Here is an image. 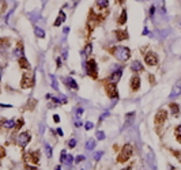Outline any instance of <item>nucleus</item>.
Wrapping results in <instances>:
<instances>
[{
  "label": "nucleus",
  "instance_id": "nucleus-9",
  "mask_svg": "<svg viewBox=\"0 0 181 170\" xmlns=\"http://www.w3.org/2000/svg\"><path fill=\"white\" fill-rule=\"evenodd\" d=\"M144 61L147 66L155 67L157 64H158V56H157L154 52H147V53L144 55Z\"/></svg>",
  "mask_w": 181,
  "mask_h": 170
},
{
  "label": "nucleus",
  "instance_id": "nucleus-3",
  "mask_svg": "<svg viewBox=\"0 0 181 170\" xmlns=\"http://www.w3.org/2000/svg\"><path fill=\"white\" fill-rule=\"evenodd\" d=\"M86 72L91 79L98 78V67H97V63H95L94 58H90L86 63Z\"/></svg>",
  "mask_w": 181,
  "mask_h": 170
},
{
  "label": "nucleus",
  "instance_id": "nucleus-25",
  "mask_svg": "<svg viewBox=\"0 0 181 170\" xmlns=\"http://www.w3.org/2000/svg\"><path fill=\"white\" fill-rule=\"evenodd\" d=\"M125 22H127V10H122L121 11V14H120V16H119V19H117V23L119 25H125Z\"/></svg>",
  "mask_w": 181,
  "mask_h": 170
},
{
  "label": "nucleus",
  "instance_id": "nucleus-38",
  "mask_svg": "<svg viewBox=\"0 0 181 170\" xmlns=\"http://www.w3.org/2000/svg\"><path fill=\"white\" fill-rule=\"evenodd\" d=\"M5 157V150L3 146H0V158H4Z\"/></svg>",
  "mask_w": 181,
  "mask_h": 170
},
{
  "label": "nucleus",
  "instance_id": "nucleus-5",
  "mask_svg": "<svg viewBox=\"0 0 181 170\" xmlns=\"http://www.w3.org/2000/svg\"><path fill=\"white\" fill-rule=\"evenodd\" d=\"M23 161L26 163H33V165H38L40 162V151H29L23 154Z\"/></svg>",
  "mask_w": 181,
  "mask_h": 170
},
{
  "label": "nucleus",
  "instance_id": "nucleus-39",
  "mask_svg": "<svg viewBox=\"0 0 181 170\" xmlns=\"http://www.w3.org/2000/svg\"><path fill=\"white\" fill-rule=\"evenodd\" d=\"M155 15V5H151L150 7V16H154Z\"/></svg>",
  "mask_w": 181,
  "mask_h": 170
},
{
  "label": "nucleus",
  "instance_id": "nucleus-4",
  "mask_svg": "<svg viewBox=\"0 0 181 170\" xmlns=\"http://www.w3.org/2000/svg\"><path fill=\"white\" fill-rule=\"evenodd\" d=\"M34 86V74L33 72H25L20 79V87L22 89H30Z\"/></svg>",
  "mask_w": 181,
  "mask_h": 170
},
{
  "label": "nucleus",
  "instance_id": "nucleus-21",
  "mask_svg": "<svg viewBox=\"0 0 181 170\" xmlns=\"http://www.w3.org/2000/svg\"><path fill=\"white\" fill-rule=\"evenodd\" d=\"M23 53H25V51H23V44L18 42V46H16L15 51H14V55L18 58H20V57H23Z\"/></svg>",
  "mask_w": 181,
  "mask_h": 170
},
{
  "label": "nucleus",
  "instance_id": "nucleus-16",
  "mask_svg": "<svg viewBox=\"0 0 181 170\" xmlns=\"http://www.w3.org/2000/svg\"><path fill=\"white\" fill-rule=\"evenodd\" d=\"M115 36H116V38H117V41H125V40H128L127 30H116L115 31Z\"/></svg>",
  "mask_w": 181,
  "mask_h": 170
},
{
  "label": "nucleus",
  "instance_id": "nucleus-28",
  "mask_svg": "<svg viewBox=\"0 0 181 170\" xmlns=\"http://www.w3.org/2000/svg\"><path fill=\"white\" fill-rule=\"evenodd\" d=\"M34 33H36V37H38V38H45V31H44V29L36 27V29H34Z\"/></svg>",
  "mask_w": 181,
  "mask_h": 170
},
{
  "label": "nucleus",
  "instance_id": "nucleus-37",
  "mask_svg": "<svg viewBox=\"0 0 181 170\" xmlns=\"http://www.w3.org/2000/svg\"><path fill=\"white\" fill-rule=\"evenodd\" d=\"M101 157H102V151H98L97 154H94V159H95V161H100Z\"/></svg>",
  "mask_w": 181,
  "mask_h": 170
},
{
  "label": "nucleus",
  "instance_id": "nucleus-29",
  "mask_svg": "<svg viewBox=\"0 0 181 170\" xmlns=\"http://www.w3.org/2000/svg\"><path fill=\"white\" fill-rule=\"evenodd\" d=\"M95 140L94 139H89L87 140V143H86V150H93V148L95 147Z\"/></svg>",
  "mask_w": 181,
  "mask_h": 170
},
{
  "label": "nucleus",
  "instance_id": "nucleus-49",
  "mask_svg": "<svg viewBox=\"0 0 181 170\" xmlns=\"http://www.w3.org/2000/svg\"><path fill=\"white\" fill-rule=\"evenodd\" d=\"M147 34H148V30L147 29H144V30H143V36H147Z\"/></svg>",
  "mask_w": 181,
  "mask_h": 170
},
{
  "label": "nucleus",
  "instance_id": "nucleus-19",
  "mask_svg": "<svg viewBox=\"0 0 181 170\" xmlns=\"http://www.w3.org/2000/svg\"><path fill=\"white\" fill-rule=\"evenodd\" d=\"M169 108H170V110H172V114H173V117H179L180 116V105H177V104H170L169 105Z\"/></svg>",
  "mask_w": 181,
  "mask_h": 170
},
{
  "label": "nucleus",
  "instance_id": "nucleus-52",
  "mask_svg": "<svg viewBox=\"0 0 181 170\" xmlns=\"http://www.w3.org/2000/svg\"><path fill=\"white\" fill-rule=\"evenodd\" d=\"M55 170H61V169H60V166H56V168H55Z\"/></svg>",
  "mask_w": 181,
  "mask_h": 170
},
{
  "label": "nucleus",
  "instance_id": "nucleus-36",
  "mask_svg": "<svg viewBox=\"0 0 181 170\" xmlns=\"http://www.w3.org/2000/svg\"><path fill=\"white\" fill-rule=\"evenodd\" d=\"M75 146H76V140H75V139H71V140L68 142V147H69V148H74Z\"/></svg>",
  "mask_w": 181,
  "mask_h": 170
},
{
  "label": "nucleus",
  "instance_id": "nucleus-13",
  "mask_svg": "<svg viewBox=\"0 0 181 170\" xmlns=\"http://www.w3.org/2000/svg\"><path fill=\"white\" fill-rule=\"evenodd\" d=\"M60 162L61 163H66V165H71L72 162H74V158H72V155H67L66 151H61V155H60Z\"/></svg>",
  "mask_w": 181,
  "mask_h": 170
},
{
  "label": "nucleus",
  "instance_id": "nucleus-17",
  "mask_svg": "<svg viewBox=\"0 0 181 170\" xmlns=\"http://www.w3.org/2000/svg\"><path fill=\"white\" fill-rule=\"evenodd\" d=\"M131 69H132L133 72H142L143 71V64L139 60L132 61V63H131Z\"/></svg>",
  "mask_w": 181,
  "mask_h": 170
},
{
  "label": "nucleus",
  "instance_id": "nucleus-11",
  "mask_svg": "<svg viewBox=\"0 0 181 170\" xmlns=\"http://www.w3.org/2000/svg\"><path fill=\"white\" fill-rule=\"evenodd\" d=\"M140 83H142L140 78H139L138 75H133L130 80V84H131V87H132V91H138V90L140 89Z\"/></svg>",
  "mask_w": 181,
  "mask_h": 170
},
{
  "label": "nucleus",
  "instance_id": "nucleus-47",
  "mask_svg": "<svg viewBox=\"0 0 181 170\" xmlns=\"http://www.w3.org/2000/svg\"><path fill=\"white\" fill-rule=\"evenodd\" d=\"M2 108H11V105H5V104H0Z\"/></svg>",
  "mask_w": 181,
  "mask_h": 170
},
{
  "label": "nucleus",
  "instance_id": "nucleus-33",
  "mask_svg": "<svg viewBox=\"0 0 181 170\" xmlns=\"http://www.w3.org/2000/svg\"><path fill=\"white\" fill-rule=\"evenodd\" d=\"M51 80H52V87H53L55 90H59V84H57V80L55 76H51Z\"/></svg>",
  "mask_w": 181,
  "mask_h": 170
},
{
  "label": "nucleus",
  "instance_id": "nucleus-48",
  "mask_svg": "<svg viewBox=\"0 0 181 170\" xmlns=\"http://www.w3.org/2000/svg\"><path fill=\"white\" fill-rule=\"evenodd\" d=\"M68 31H69V27H64V31H63L64 34H67V33H68Z\"/></svg>",
  "mask_w": 181,
  "mask_h": 170
},
{
  "label": "nucleus",
  "instance_id": "nucleus-12",
  "mask_svg": "<svg viewBox=\"0 0 181 170\" xmlns=\"http://www.w3.org/2000/svg\"><path fill=\"white\" fill-rule=\"evenodd\" d=\"M166 117H168V113H166V110H159L158 113L155 114V124L157 125H161L163 122L166 121Z\"/></svg>",
  "mask_w": 181,
  "mask_h": 170
},
{
  "label": "nucleus",
  "instance_id": "nucleus-20",
  "mask_svg": "<svg viewBox=\"0 0 181 170\" xmlns=\"http://www.w3.org/2000/svg\"><path fill=\"white\" fill-rule=\"evenodd\" d=\"M121 75H122V71H121V69H117V71H115L112 75L109 76V80L115 82V83H116L117 80H120V79H121Z\"/></svg>",
  "mask_w": 181,
  "mask_h": 170
},
{
  "label": "nucleus",
  "instance_id": "nucleus-51",
  "mask_svg": "<svg viewBox=\"0 0 181 170\" xmlns=\"http://www.w3.org/2000/svg\"><path fill=\"white\" fill-rule=\"evenodd\" d=\"M116 2H117V3H120V4H121V3H124V0H116Z\"/></svg>",
  "mask_w": 181,
  "mask_h": 170
},
{
  "label": "nucleus",
  "instance_id": "nucleus-41",
  "mask_svg": "<svg viewBox=\"0 0 181 170\" xmlns=\"http://www.w3.org/2000/svg\"><path fill=\"white\" fill-rule=\"evenodd\" d=\"M82 161H84V157L83 155H79V157L75 159V163H79V162H82Z\"/></svg>",
  "mask_w": 181,
  "mask_h": 170
},
{
  "label": "nucleus",
  "instance_id": "nucleus-34",
  "mask_svg": "<svg viewBox=\"0 0 181 170\" xmlns=\"http://www.w3.org/2000/svg\"><path fill=\"white\" fill-rule=\"evenodd\" d=\"M97 139L98 140H104L105 139V133L102 131H97Z\"/></svg>",
  "mask_w": 181,
  "mask_h": 170
},
{
  "label": "nucleus",
  "instance_id": "nucleus-2",
  "mask_svg": "<svg viewBox=\"0 0 181 170\" xmlns=\"http://www.w3.org/2000/svg\"><path fill=\"white\" fill-rule=\"evenodd\" d=\"M131 157H132V146L127 143V144H124V147L121 148V152L119 154L117 162L119 163H124V162H127Z\"/></svg>",
  "mask_w": 181,
  "mask_h": 170
},
{
  "label": "nucleus",
  "instance_id": "nucleus-42",
  "mask_svg": "<svg viewBox=\"0 0 181 170\" xmlns=\"http://www.w3.org/2000/svg\"><path fill=\"white\" fill-rule=\"evenodd\" d=\"M53 121H55V122H60V117H59V114H55V116H53Z\"/></svg>",
  "mask_w": 181,
  "mask_h": 170
},
{
  "label": "nucleus",
  "instance_id": "nucleus-32",
  "mask_svg": "<svg viewBox=\"0 0 181 170\" xmlns=\"http://www.w3.org/2000/svg\"><path fill=\"white\" fill-rule=\"evenodd\" d=\"M44 146H45V154H46V157L51 158V157H52V147L48 144V143H45Z\"/></svg>",
  "mask_w": 181,
  "mask_h": 170
},
{
  "label": "nucleus",
  "instance_id": "nucleus-40",
  "mask_svg": "<svg viewBox=\"0 0 181 170\" xmlns=\"http://www.w3.org/2000/svg\"><path fill=\"white\" fill-rule=\"evenodd\" d=\"M82 113H83V109H82V108H78V109H76V117H78V119L82 116Z\"/></svg>",
  "mask_w": 181,
  "mask_h": 170
},
{
  "label": "nucleus",
  "instance_id": "nucleus-1",
  "mask_svg": "<svg viewBox=\"0 0 181 170\" xmlns=\"http://www.w3.org/2000/svg\"><path fill=\"white\" fill-rule=\"evenodd\" d=\"M110 53L119 61H127L131 57V49L127 46H115V48L110 49Z\"/></svg>",
  "mask_w": 181,
  "mask_h": 170
},
{
  "label": "nucleus",
  "instance_id": "nucleus-30",
  "mask_svg": "<svg viewBox=\"0 0 181 170\" xmlns=\"http://www.w3.org/2000/svg\"><path fill=\"white\" fill-rule=\"evenodd\" d=\"M174 135H176V139L177 142L181 144V125H179V127H176V129H174Z\"/></svg>",
  "mask_w": 181,
  "mask_h": 170
},
{
  "label": "nucleus",
  "instance_id": "nucleus-44",
  "mask_svg": "<svg viewBox=\"0 0 181 170\" xmlns=\"http://www.w3.org/2000/svg\"><path fill=\"white\" fill-rule=\"evenodd\" d=\"M57 135H59V136H63V135H64V132H63V129H61V128H57Z\"/></svg>",
  "mask_w": 181,
  "mask_h": 170
},
{
  "label": "nucleus",
  "instance_id": "nucleus-23",
  "mask_svg": "<svg viewBox=\"0 0 181 170\" xmlns=\"http://www.w3.org/2000/svg\"><path fill=\"white\" fill-rule=\"evenodd\" d=\"M18 63H19V67H20V68H23V69H29V68H30V63L26 60L25 56L18 58Z\"/></svg>",
  "mask_w": 181,
  "mask_h": 170
},
{
  "label": "nucleus",
  "instance_id": "nucleus-26",
  "mask_svg": "<svg viewBox=\"0 0 181 170\" xmlns=\"http://www.w3.org/2000/svg\"><path fill=\"white\" fill-rule=\"evenodd\" d=\"M133 117H135V113H130V114H127L125 116V125H124V128H127L128 125H131L132 124V121H133Z\"/></svg>",
  "mask_w": 181,
  "mask_h": 170
},
{
  "label": "nucleus",
  "instance_id": "nucleus-27",
  "mask_svg": "<svg viewBox=\"0 0 181 170\" xmlns=\"http://www.w3.org/2000/svg\"><path fill=\"white\" fill-rule=\"evenodd\" d=\"M91 52H93V44L87 42V44H86V46H84L83 53L86 55V56H90V55H91Z\"/></svg>",
  "mask_w": 181,
  "mask_h": 170
},
{
  "label": "nucleus",
  "instance_id": "nucleus-7",
  "mask_svg": "<svg viewBox=\"0 0 181 170\" xmlns=\"http://www.w3.org/2000/svg\"><path fill=\"white\" fill-rule=\"evenodd\" d=\"M30 140H31V133L27 132V131L26 132H20L18 135V137H16V142H18V146L20 148H25Z\"/></svg>",
  "mask_w": 181,
  "mask_h": 170
},
{
  "label": "nucleus",
  "instance_id": "nucleus-15",
  "mask_svg": "<svg viewBox=\"0 0 181 170\" xmlns=\"http://www.w3.org/2000/svg\"><path fill=\"white\" fill-rule=\"evenodd\" d=\"M66 18H67L66 12H64V11H59V15H57V18H56V20H55V23H53L55 27H59V26L63 25Z\"/></svg>",
  "mask_w": 181,
  "mask_h": 170
},
{
  "label": "nucleus",
  "instance_id": "nucleus-35",
  "mask_svg": "<svg viewBox=\"0 0 181 170\" xmlns=\"http://www.w3.org/2000/svg\"><path fill=\"white\" fill-rule=\"evenodd\" d=\"M94 127V124H93L91 121H87L86 124H84V128H86V131H89V129H91V128Z\"/></svg>",
  "mask_w": 181,
  "mask_h": 170
},
{
  "label": "nucleus",
  "instance_id": "nucleus-22",
  "mask_svg": "<svg viewBox=\"0 0 181 170\" xmlns=\"http://www.w3.org/2000/svg\"><path fill=\"white\" fill-rule=\"evenodd\" d=\"M15 124H16V122H15V120H14V119L5 120L3 128H4V129H7V131H10V129H12V128H15Z\"/></svg>",
  "mask_w": 181,
  "mask_h": 170
},
{
  "label": "nucleus",
  "instance_id": "nucleus-31",
  "mask_svg": "<svg viewBox=\"0 0 181 170\" xmlns=\"http://www.w3.org/2000/svg\"><path fill=\"white\" fill-rule=\"evenodd\" d=\"M23 125H25V120H23V119H18V120H16V124H15V131H19L20 128L23 127Z\"/></svg>",
  "mask_w": 181,
  "mask_h": 170
},
{
  "label": "nucleus",
  "instance_id": "nucleus-8",
  "mask_svg": "<svg viewBox=\"0 0 181 170\" xmlns=\"http://www.w3.org/2000/svg\"><path fill=\"white\" fill-rule=\"evenodd\" d=\"M100 20H102V18H98V16L95 15L93 11L90 12L89 20H87V27H89V31H90V33H91V31L95 29V26L98 25V22H100Z\"/></svg>",
  "mask_w": 181,
  "mask_h": 170
},
{
  "label": "nucleus",
  "instance_id": "nucleus-46",
  "mask_svg": "<svg viewBox=\"0 0 181 170\" xmlns=\"http://www.w3.org/2000/svg\"><path fill=\"white\" fill-rule=\"evenodd\" d=\"M56 63H57V68H60V67H61V60H60V58H57Z\"/></svg>",
  "mask_w": 181,
  "mask_h": 170
},
{
  "label": "nucleus",
  "instance_id": "nucleus-10",
  "mask_svg": "<svg viewBox=\"0 0 181 170\" xmlns=\"http://www.w3.org/2000/svg\"><path fill=\"white\" fill-rule=\"evenodd\" d=\"M61 80H63V83L66 84L68 89H71V90H78V83L75 82V79L74 78H71V76H66V78H61Z\"/></svg>",
  "mask_w": 181,
  "mask_h": 170
},
{
  "label": "nucleus",
  "instance_id": "nucleus-18",
  "mask_svg": "<svg viewBox=\"0 0 181 170\" xmlns=\"http://www.w3.org/2000/svg\"><path fill=\"white\" fill-rule=\"evenodd\" d=\"M10 38H0V52L10 48Z\"/></svg>",
  "mask_w": 181,
  "mask_h": 170
},
{
  "label": "nucleus",
  "instance_id": "nucleus-43",
  "mask_svg": "<svg viewBox=\"0 0 181 170\" xmlns=\"http://www.w3.org/2000/svg\"><path fill=\"white\" fill-rule=\"evenodd\" d=\"M108 116H109V112L104 113V114H102V116L100 117V121H102V120H104V119H106V117H108Z\"/></svg>",
  "mask_w": 181,
  "mask_h": 170
},
{
  "label": "nucleus",
  "instance_id": "nucleus-14",
  "mask_svg": "<svg viewBox=\"0 0 181 170\" xmlns=\"http://www.w3.org/2000/svg\"><path fill=\"white\" fill-rule=\"evenodd\" d=\"M181 94V80H179L176 84H174V87H173V90H172V93H170V95H169V98H176V97H179Z\"/></svg>",
  "mask_w": 181,
  "mask_h": 170
},
{
  "label": "nucleus",
  "instance_id": "nucleus-54",
  "mask_svg": "<svg viewBox=\"0 0 181 170\" xmlns=\"http://www.w3.org/2000/svg\"><path fill=\"white\" fill-rule=\"evenodd\" d=\"M0 78H2V66H0Z\"/></svg>",
  "mask_w": 181,
  "mask_h": 170
},
{
  "label": "nucleus",
  "instance_id": "nucleus-45",
  "mask_svg": "<svg viewBox=\"0 0 181 170\" xmlns=\"http://www.w3.org/2000/svg\"><path fill=\"white\" fill-rule=\"evenodd\" d=\"M4 121H5V120L3 119V117H0V129H2L3 125H4Z\"/></svg>",
  "mask_w": 181,
  "mask_h": 170
},
{
  "label": "nucleus",
  "instance_id": "nucleus-24",
  "mask_svg": "<svg viewBox=\"0 0 181 170\" xmlns=\"http://www.w3.org/2000/svg\"><path fill=\"white\" fill-rule=\"evenodd\" d=\"M95 4H97V7L100 10H106L108 5H109V0H97Z\"/></svg>",
  "mask_w": 181,
  "mask_h": 170
},
{
  "label": "nucleus",
  "instance_id": "nucleus-50",
  "mask_svg": "<svg viewBox=\"0 0 181 170\" xmlns=\"http://www.w3.org/2000/svg\"><path fill=\"white\" fill-rule=\"evenodd\" d=\"M25 170H36V169H34V168H30V166H29V168H26Z\"/></svg>",
  "mask_w": 181,
  "mask_h": 170
},
{
  "label": "nucleus",
  "instance_id": "nucleus-6",
  "mask_svg": "<svg viewBox=\"0 0 181 170\" xmlns=\"http://www.w3.org/2000/svg\"><path fill=\"white\" fill-rule=\"evenodd\" d=\"M105 91H106V94L110 99H117L119 98V91H117V87H116L115 82H109V83L105 84Z\"/></svg>",
  "mask_w": 181,
  "mask_h": 170
},
{
  "label": "nucleus",
  "instance_id": "nucleus-53",
  "mask_svg": "<svg viewBox=\"0 0 181 170\" xmlns=\"http://www.w3.org/2000/svg\"><path fill=\"white\" fill-rule=\"evenodd\" d=\"M122 170H132L131 168H125V169H122Z\"/></svg>",
  "mask_w": 181,
  "mask_h": 170
}]
</instances>
